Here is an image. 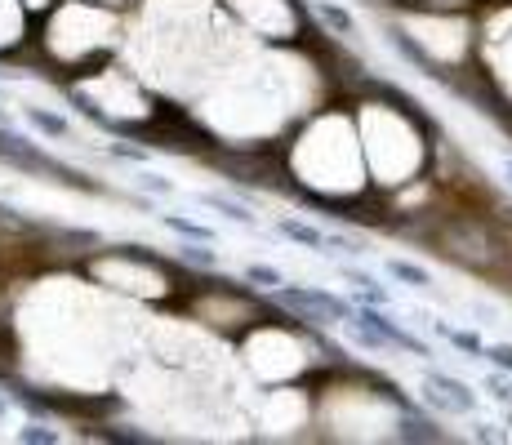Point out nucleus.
Instances as JSON below:
<instances>
[{
  "instance_id": "nucleus-16",
  "label": "nucleus",
  "mask_w": 512,
  "mask_h": 445,
  "mask_svg": "<svg viewBox=\"0 0 512 445\" xmlns=\"http://www.w3.org/2000/svg\"><path fill=\"white\" fill-rule=\"evenodd\" d=\"M139 183L147 187V192H165V196H170V192H174V183H170V178H161V174H143V178H139Z\"/></svg>"
},
{
  "instance_id": "nucleus-3",
  "label": "nucleus",
  "mask_w": 512,
  "mask_h": 445,
  "mask_svg": "<svg viewBox=\"0 0 512 445\" xmlns=\"http://www.w3.org/2000/svg\"><path fill=\"white\" fill-rule=\"evenodd\" d=\"M432 405H441V410L450 414H472L477 410V392L468 388L464 379H455V374H441V370H428V392H423Z\"/></svg>"
},
{
  "instance_id": "nucleus-2",
  "label": "nucleus",
  "mask_w": 512,
  "mask_h": 445,
  "mask_svg": "<svg viewBox=\"0 0 512 445\" xmlns=\"http://www.w3.org/2000/svg\"><path fill=\"white\" fill-rule=\"evenodd\" d=\"M272 299L285 303V308H294L303 321H312V325L348 321V316H352V303L339 299V294H330V290H303V285H285L281 281L277 290H272Z\"/></svg>"
},
{
  "instance_id": "nucleus-9",
  "label": "nucleus",
  "mask_w": 512,
  "mask_h": 445,
  "mask_svg": "<svg viewBox=\"0 0 512 445\" xmlns=\"http://www.w3.org/2000/svg\"><path fill=\"white\" fill-rule=\"evenodd\" d=\"M201 205H210V210H219L223 219H232V223H241V227H254V214L245 210V205L228 201V196H219V192H205V196H201Z\"/></svg>"
},
{
  "instance_id": "nucleus-4",
  "label": "nucleus",
  "mask_w": 512,
  "mask_h": 445,
  "mask_svg": "<svg viewBox=\"0 0 512 445\" xmlns=\"http://www.w3.org/2000/svg\"><path fill=\"white\" fill-rule=\"evenodd\" d=\"M277 232L290 236L294 245H308V250H330V236L317 232L312 223H299V219H277Z\"/></svg>"
},
{
  "instance_id": "nucleus-19",
  "label": "nucleus",
  "mask_w": 512,
  "mask_h": 445,
  "mask_svg": "<svg viewBox=\"0 0 512 445\" xmlns=\"http://www.w3.org/2000/svg\"><path fill=\"white\" fill-rule=\"evenodd\" d=\"M504 178L512 183V156H504Z\"/></svg>"
},
{
  "instance_id": "nucleus-15",
  "label": "nucleus",
  "mask_w": 512,
  "mask_h": 445,
  "mask_svg": "<svg viewBox=\"0 0 512 445\" xmlns=\"http://www.w3.org/2000/svg\"><path fill=\"white\" fill-rule=\"evenodd\" d=\"M481 361H490L495 370L512 374V343H495V348H486V352H481Z\"/></svg>"
},
{
  "instance_id": "nucleus-12",
  "label": "nucleus",
  "mask_w": 512,
  "mask_h": 445,
  "mask_svg": "<svg viewBox=\"0 0 512 445\" xmlns=\"http://www.w3.org/2000/svg\"><path fill=\"white\" fill-rule=\"evenodd\" d=\"M437 334H441V339H450V343H455V348H464L468 356H477V361H481V352H486V343H481L477 334L455 330V325H437Z\"/></svg>"
},
{
  "instance_id": "nucleus-20",
  "label": "nucleus",
  "mask_w": 512,
  "mask_h": 445,
  "mask_svg": "<svg viewBox=\"0 0 512 445\" xmlns=\"http://www.w3.org/2000/svg\"><path fill=\"white\" fill-rule=\"evenodd\" d=\"M5 414H9V401H5V397H0V423H5Z\"/></svg>"
},
{
  "instance_id": "nucleus-5",
  "label": "nucleus",
  "mask_w": 512,
  "mask_h": 445,
  "mask_svg": "<svg viewBox=\"0 0 512 445\" xmlns=\"http://www.w3.org/2000/svg\"><path fill=\"white\" fill-rule=\"evenodd\" d=\"M383 272L397 276V281H406V285H415V290H428V285H432V272H428V267L406 263V259H383Z\"/></svg>"
},
{
  "instance_id": "nucleus-18",
  "label": "nucleus",
  "mask_w": 512,
  "mask_h": 445,
  "mask_svg": "<svg viewBox=\"0 0 512 445\" xmlns=\"http://www.w3.org/2000/svg\"><path fill=\"white\" fill-rule=\"evenodd\" d=\"M472 437H477V441H499V432L490 428V423H477V432H472Z\"/></svg>"
},
{
  "instance_id": "nucleus-10",
  "label": "nucleus",
  "mask_w": 512,
  "mask_h": 445,
  "mask_svg": "<svg viewBox=\"0 0 512 445\" xmlns=\"http://www.w3.org/2000/svg\"><path fill=\"white\" fill-rule=\"evenodd\" d=\"M317 14L326 18V23H330L339 36H357V23H352V14H348V9L330 5V0H317Z\"/></svg>"
},
{
  "instance_id": "nucleus-6",
  "label": "nucleus",
  "mask_w": 512,
  "mask_h": 445,
  "mask_svg": "<svg viewBox=\"0 0 512 445\" xmlns=\"http://www.w3.org/2000/svg\"><path fill=\"white\" fill-rule=\"evenodd\" d=\"M161 223L170 227V232H179L183 241H201V245H214V227H205V223L179 219V214H161Z\"/></svg>"
},
{
  "instance_id": "nucleus-1",
  "label": "nucleus",
  "mask_w": 512,
  "mask_h": 445,
  "mask_svg": "<svg viewBox=\"0 0 512 445\" xmlns=\"http://www.w3.org/2000/svg\"><path fill=\"white\" fill-rule=\"evenodd\" d=\"M348 325L357 330V339L366 343V348H401V352H415V356H428V343L415 339V334H406L397 321H392L388 312H379L370 303V308H352L348 316Z\"/></svg>"
},
{
  "instance_id": "nucleus-7",
  "label": "nucleus",
  "mask_w": 512,
  "mask_h": 445,
  "mask_svg": "<svg viewBox=\"0 0 512 445\" xmlns=\"http://www.w3.org/2000/svg\"><path fill=\"white\" fill-rule=\"evenodd\" d=\"M401 441H446V432H437V423L423 414H406L401 419Z\"/></svg>"
},
{
  "instance_id": "nucleus-17",
  "label": "nucleus",
  "mask_w": 512,
  "mask_h": 445,
  "mask_svg": "<svg viewBox=\"0 0 512 445\" xmlns=\"http://www.w3.org/2000/svg\"><path fill=\"white\" fill-rule=\"evenodd\" d=\"M490 392H495L499 401H512V388H508V379H499V374H495V379H490Z\"/></svg>"
},
{
  "instance_id": "nucleus-13",
  "label": "nucleus",
  "mask_w": 512,
  "mask_h": 445,
  "mask_svg": "<svg viewBox=\"0 0 512 445\" xmlns=\"http://www.w3.org/2000/svg\"><path fill=\"white\" fill-rule=\"evenodd\" d=\"M245 276H250V281H259V285H268V290H277V285L285 281L277 267H268V263H250V267H245Z\"/></svg>"
},
{
  "instance_id": "nucleus-8",
  "label": "nucleus",
  "mask_w": 512,
  "mask_h": 445,
  "mask_svg": "<svg viewBox=\"0 0 512 445\" xmlns=\"http://www.w3.org/2000/svg\"><path fill=\"white\" fill-rule=\"evenodd\" d=\"M27 121H32L41 134H49V138H67V134H72V125H67V116L45 112V107H27Z\"/></svg>"
},
{
  "instance_id": "nucleus-11",
  "label": "nucleus",
  "mask_w": 512,
  "mask_h": 445,
  "mask_svg": "<svg viewBox=\"0 0 512 445\" xmlns=\"http://www.w3.org/2000/svg\"><path fill=\"white\" fill-rule=\"evenodd\" d=\"M14 441H23V445H58V428H45L41 419H32V423H23V428L14 432Z\"/></svg>"
},
{
  "instance_id": "nucleus-14",
  "label": "nucleus",
  "mask_w": 512,
  "mask_h": 445,
  "mask_svg": "<svg viewBox=\"0 0 512 445\" xmlns=\"http://www.w3.org/2000/svg\"><path fill=\"white\" fill-rule=\"evenodd\" d=\"M179 254H183V259L192 263V267H214V263H219V254H214V250H201V241H187Z\"/></svg>"
}]
</instances>
